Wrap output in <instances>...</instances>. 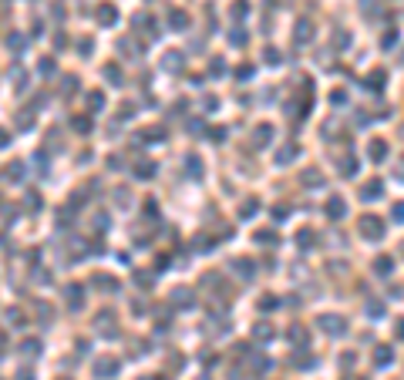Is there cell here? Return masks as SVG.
Listing matches in <instances>:
<instances>
[{
	"instance_id": "cell-11",
	"label": "cell",
	"mask_w": 404,
	"mask_h": 380,
	"mask_svg": "<svg viewBox=\"0 0 404 380\" xmlns=\"http://www.w3.org/2000/svg\"><path fill=\"white\" fill-rule=\"evenodd\" d=\"M387 360H391V350H387V346H377V357H374V363H381V367H384Z\"/></svg>"
},
{
	"instance_id": "cell-19",
	"label": "cell",
	"mask_w": 404,
	"mask_h": 380,
	"mask_svg": "<svg viewBox=\"0 0 404 380\" xmlns=\"http://www.w3.org/2000/svg\"><path fill=\"white\" fill-rule=\"evenodd\" d=\"M165 68L172 71V68H182V61H179V54H169V61H165Z\"/></svg>"
},
{
	"instance_id": "cell-14",
	"label": "cell",
	"mask_w": 404,
	"mask_h": 380,
	"mask_svg": "<svg viewBox=\"0 0 404 380\" xmlns=\"http://www.w3.org/2000/svg\"><path fill=\"white\" fill-rule=\"evenodd\" d=\"M253 337H259V340H269V337H273V330H269L266 323H259V330H253Z\"/></svg>"
},
{
	"instance_id": "cell-2",
	"label": "cell",
	"mask_w": 404,
	"mask_h": 380,
	"mask_svg": "<svg viewBox=\"0 0 404 380\" xmlns=\"http://www.w3.org/2000/svg\"><path fill=\"white\" fill-rule=\"evenodd\" d=\"M115 374H118V360L115 357H98L95 360V377L108 380V377H115Z\"/></svg>"
},
{
	"instance_id": "cell-5",
	"label": "cell",
	"mask_w": 404,
	"mask_h": 380,
	"mask_svg": "<svg viewBox=\"0 0 404 380\" xmlns=\"http://www.w3.org/2000/svg\"><path fill=\"white\" fill-rule=\"evenodd\" d=\"M361 199H381V182L374 178V182H367L364 192H361Z\"/></svg>"
},
{
	"instance_id": "cell-1",
	"label": "cell",
	"mask_w": 404,
	"mask_h": 380,
	"mask_svg": "<svg viewBox=\"0 0 404 380\" xmlns=\"http://www.w3.org/2000/svg\"><path fill=\"white\" fill-rule=\"evenodd\" d=\"M361 236H364V239H381V236H384V222H381L377 215H364V219H361Z\"/></svg>"
},
{
	"instance_id": "cell-12",
	"label": "cell",
	"mask_w": 404,
	"mask_h": 380,
	"mask_svg": "<svg viewBox=\"0 0 404 380\" xmlns=\"http://www.w3.org/2000/svg\"><path fill=\"white\" fill-rule=\"evenodd\" d=\"M7 47H10V51H20V47H24V37H20V34H10V37H7Z\"/></svg>"
},
{
	"instance_id": "cell-21",
	"label": "cell",
	"mask_w": 404,
	"mask_h": 380,
	"mask_svg": "<svg viewBox=\"0 0 404 380\" xmlns=\"http://www.w3.org/2000/svg\"><path fill=\"white\" fill-rule=\"evenodd\" d=\"M398 337H404V320H401V323H398Z\"/></svg>"
},
{
	"instance_id": "cell-4",
	"label": "cell",
	"mask_w": 404,
	"mask_h": 380,
	"mask_svg": "<svg viewBox=\"0 0 404 380\" xmlns=\"http://www.w3.org/2000/svg\"><path fill=\"white\" fill-rule=\"evenodd\" d=\"M344 212H347L344 199H330V202H327V215H333V219H340Z\"/></svg>"
},
{
	"instance_id": "cell-16",
	"label": "cell",
	"mask_w": 404,
	"mask_h": 380,
	"mask_svg": "<svg viewBox=\"0 0 404 380\" xmlns=\"http://www.w3.org/2000/svg\"><path fill=\"white\" fill-rule=\"evenodd\" d=\"M256 135H259V138H256V145H266V141H269V125H263Z\"/></svg>"
},
{
	"instance_id": "cell-3",
	"label": "cell",
	"mask_w": 404,
	"mask_h": 380,
	"mask_svg": "<svg viewBox=\"0 0 404 380\" xmlns=\"http://www.w3.org/2000/svg\"><path fill=\"white\" fill-rule=\"evenodd\" d=\"M320 326H324L327 333H344V320H340V316H320Z\"/></svg>"
},
{
	"instance_id": "cell-13",
	"label": "cell",
	"mask_w": 404,
	"mask_h": 380,
	"mask_svg": "<svg viewBox=\"0 0 404 380\" xmlns=\"http://www.w3.org/2000/svg\"><path fill=\"white\" fill-rule=\"evenodd\" d=\"M20 175H24V169H20V162H14V165L7 169V178H14V182H20Z\"/></svg>"
},
{
	"instance_id": "cell-7",
	"label": "cell",
	"mask_w": 404,
	"mask_h": 380,
	"mask_svg": "<svg viewBox=\"0 0 404 380\" xmlns=\"http://www.w3.org/2000/svg\"><path fill=\"white\" fill-rule=\"evenodd\" d=\"M374 269H377V276H387V273H391V269H394V263H391V259H387V256H381V259H377V263H374Z\"/></svg>"
},
{
	"instance_id": "cell-6",
	"label": "cell",
	"mask_w": 404,
	"mask_h": 380,
	"mask_svg": "<svg viewBox=\"0 0 404 380\" xmlns=\"http://www.w3.org/2000/svg\"><path fill=\"white\" fill-rule=\"evenodd\" d=\"M98 20H101V24H115V7H108V3L98 7Z\"/></svg>"
},
{
	"instance_id": "cell-8",
	"label": "cell",
	"mask_w": 404,
	"mask_h": 380,
	"mask_svg": "<svg viewBox=\"0 0 404 380\" xmlns=\"http://www.w3.org/2000/svg\"><path fill=\"white\" fill-rule=\"evenodd\" d=\"M276 158H280V165H283V162H293V158H296V145H287V148H280V155H276Z\"/></svg>"
},
{
	"instance_id": "cell-10",
	"label": "cell",
	"mask_w": 404,
	"mask_h": 380,
	"mask_svg": "<svg viewBox=\"0 0 404 380\" xmlns=\"http://www.w3.org/2000/svg\"><path fill=\"white\" fill-rule=\"evenodd\" d=\"M20 350H24L27 357H34V353L40 350V343H37V340H24V346H20Z\"/></svg>"
},
{
	"instance_id": "cell-15",
	"label": "cell",
	"mask_w": 404,
	"mask_h": 380,
	"mask_svg": "<svg viewBox=\"0 0 404 380\" xmlns=\"http://www.w3.org/2000/svg\"><path fill=\"white\" fill-rule=\"evenodd\" d=\"M303 182H307V185H320L324 178H320V172H307V175H303Z\"/></svg>"
},
{
	"instance_id": "cell-20",
	"label": "cell",
	"mask_w": 404,
	"mask_h": 380,
	"mask_svg": "<svg viewBox=\"0 0 404 380\" xmlns=\"http://www.w3.org/2000/svg\"><path fill=\"white\" fill-rule=\"evenodd\" d=\"M394 215H398V222H404V202H398V206H394Z\"/></svg>"
},
{
	"instance_id": "cell-9",
	"label": "cell",
	"mask_w": 404,
	"mask_h": 380,
	"mask_svg": "<svg viewBox=\"0 0 404 380\" xmlns=\"http://www.w3.org/2000/svg\"><path fill=\"white\" fill-rule=\"evenodd\" d=\"M169 24H172V27H189V14H182V10H179V14L169 17Z\"/></svg>"
},
{
	"instance_id": "cell-18",
	"label": "cell",
	"mask_w": 404,
	"mask_h": 380,
	"mask_svg": "<svg viewBox=\"0 0 404 380\" xmlns=\"http://www.w3.org/2000/svg\"><path fill=\"white\" fill-rule=\"evenodd\" d=\"M152 162H142V169H138V178H148V175H152Z\"/></svg>"
},
{
	"instance_id": "cell-17",
	"label": "cell",
	"mask_w": 404,
	"mask_h": 380,
	"mask_svg": "<svg viewBox=\"0 0 404 380\" xmlns=\"http://www.w3.org/2000/svg\"><path fill=\"white\" fill-rule=\"evenodd\" d=\"M370 155H374V158H384V141H374V145H370Z\"/></svg>"
}]
</instances>
